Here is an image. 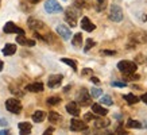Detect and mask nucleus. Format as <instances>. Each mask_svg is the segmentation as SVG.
Segmentation results:
<instances>
[{"label": "nucleus", "instance_id": "nucleus-1", "mask_svg": "<svg viewBox=\"0 0 147 135\" xmlns=\"http://www.w3.org/2000/svg\"><path fill=\"white\" fill-rule=\"evenodd\" d=\"M117 69L120 70L121 73H135L136 69H138V65L134 61H127V59H123L117 63Z\"/></svg>", "mask_w": 147, "mask_h": 135}, {"label": "nucleus", "instance_id": "nucleus-2", "mask_svg": "<svg viewBox=\"0 0 147 135\" xmlns=\"http://www.w3.org/2000/svg\"><path fill=\"white\" fill-rule=\"evenodd\" d=\"M80 16V11L78 9H74L73 7H69L65 12V20L66 23L70 24V27H76L77 26V19Z\"/></svg>", "mask_w": 147, "mask_h": 135}, {"label": "nucleus", "instance_id": "nucleus-3", "mask_svg": "<svg viewBox=\"0 0 147 135\" xmlns=\"http://www.w3.org/2000/svg\"><path fill=\"white\" fill-rule=\"evenodd\" d=\"M5 108H7V111H9L11 113L18 115V113H20V111H22V103H20L18 99L11 97V99H8L5 101Z\"/></svg>", "mask_w": 147, "mask_h": 135}, {"label": "nucleus", "instance_id": "nucleus-4", "mask_svg": "<svg viewBox=\"0 0 147 135\" xmlns=\"http://www.w3.org/2000/svg\"><path fill=\"white\" fill-rule=\"evenodd\" d=\"M62 5L57 0H46L45 1V11L47 14H58L62 12Z\"/></svg>", "mask_w": 147, "mask_h": 135}, {"label": "nucleus", "instance_id": "nucleus-5", "mask_svg": "<svg viewBox=\"0 0 147 135\" xmlns=\"http://www.w3.org/2000/svg\"><path fill=\"white\" fill-rule=\"evenodd\" d=\"M123 9L119 7L117 4H112L111 5V11H109V19L112 22H121L123 20Z\"/></svg>", "mask_w": 147, "mask_h": 135}, {"label": "nucleus", "instance_id": "nucleus-6", "mask_svg": "<svg viewBox=\"0 0 147 135\" xmlns=\"http://www.w3.org/2000/svg\"><path fill=\"white\" fill-rule=\"evenodd\" d=\"M77 103L81 104V105H89L90 101H92V96H90V93H88V90L85 89V88H82V89H80V92L77 93Z\"/></svg>", "mask_w": 147, "mask_h": 135}, {"label": "nucleus", "instance_id": "nucleus-7", "mask_svg": "<svg viewBox=\"0 0 147 135\" xmlns=\"http://www.w3.org/2000/svg\"><path fill=\"white\" fill-rule=\"evenodd\" d=\"M3 31L5 34H18V35H24V30L18 27L13 22H7L3 27Z\"/></svg>", "mask_w": 147, "mask_h": 135}, {"label": "nucleus", "instance_id": "nucleus-8", "mask_svg": "<svg viewBox=\"0 0 147 135\" xmlns=\"http://www.w3.org/2000/svg\"><path fill=\"white\" fill-rule=\"evenodd\" d=\"M57 34L62 39L65 41H69L71 38V31H70V28L69 27H66L65 24H58L57 26Z\"/></svg>", "mask_w": 147, "mask_h": 135}, {"label": "nucleus", "instance_id": "nucleus-9", "mask_svg": "<svg viewBox=\"0 0 147 135\" xmlns=\"http://www.w3.org/2000/svg\"><path fill=\"white\" fill-rule=\"evenodd\" d=\"M70 130L71 131H86L88 130V124L82 120L73 119V120L70 122Z\"/></svg>", "mask_w": 147, "mask_h": 135}, {"label": "nucleus", "instance_id": "nucleus-10", "mask_svg": "<svg viewBox=\"0 0 147 135\" xmlns=\"http://www.w3.org/2000/svg\"><path fill=\"white\" fill-rule=\"evenodd\" d=\"M62 80H63L62 74H51V76H49V78H47V86H49V88H57V86L62 82Z\"/></svg>", "mask_w": 147, "mask_h": 135}, {"label": "nucleus", "instance_id": "nucleus-11", "mask_svg": "<svg viewBox=\"0 0 147 135\" xmlns=\"http://www.w3.org/2000/svg\"><path fill=\"white\" fill-rule=\"evenodd\" d=\"M27 24H28V27H30L31 30H34V31H38V30L45 28V23L42 22V20H38V19H35V18H28Z\"/></svg>", "mask_w": 147, "mask_h": 135}, {"label": "nucleus", "instance_id": "nucleus-12", "mask_svg": "<svg viewBox=\"0 0 147 135\" xmlns=\"http://www.w3.org/2000/svg\"><path fill=\"white\" fill-rule=\"evenodd\" d=\"M66 111L73 116H78L80 115V105L77 101H70L66 104Z\"/></svg>", "mask_w": 147, "mask_h": 135}, {"label": "nucleus", "instance_id": "nucleus-13", "mask_svg": "<svg viewBox=\"0 0 147 135\" xmlns=\"http://www.w3.org/2000/svg\"><path fill=\"white\" fill-rule=\"evenodd\" d=\"M81 28L84 30V31H93L94 28H96V26H94L93 23H92V20H90L89 18H86V16H84V18L81 19Z\"/></svg>", "mask_w": 147, "mask_h": 135}, {"label": "nucleus", "instance_id": "nucleus-14", "mask_svg": "<svg viewBox=\"0 0 147 135\" xmlns=\"http://www.w3.org/2000/svg\"><path fill=\"white\" fill-rule=\"evenodd\" d=\"M92 112L96 113V115H100V116H105L108 113V109L102 107V104L94 103V104H92Z\"/></svg>", "mask_w": 147, "mask_h": 135}, {"label": "nucleus", "instance_id": "nucleus-15", "mask_svg": "<svg viewBox=\"0 0 147 135\" xmlns=\"http://www.w3.org/2000/svg\"><path fill=\"white\" fill-rule=\"evenodd\" d=\"M131 39L134 42H138V43H146L147 42V34L143 31H138L131 35Z\"/></svg>", "mask_w": 147, "mask_h": 135}, {"label": "nucleus", "instance_id": "nucleus-16", "mask_svg": "<svg viewBox=\"0 0 147 135\" xmlns=\"http://www.w3.org/2000/svg\"><path fill=\"white\" fill-rule=\"evenodd\" d=\"M26 90L32 92V93L42 92V90H43V84H42V82H32V84H28V85H26Z\"/></svg>", "mask_w": 147, "mask_h": 135}, {"label": "nucleus", "instance_id": "nucleus-17", "mask_svg": "<svg viewBox=\"0 0 147 135\" xmlns=\"http://www.w3.org/2000/svg\"><path fill=\"white\" fill-rule=\"evenodd\" d=\"M18 128H19V132H20V134L27 135V134H30V132H31L32 126H31V123H27V122H20V123L18 124Z\"/></svg>", "mask_w": 147, "mask_h": 135}, {"label": "nucleus", "instance_id": "nucleus-18", "mask_svg": "<svg viewBox=\"0 0 147 135\" xmlns=\"http://www.w3.org/2000/svg\"><path fill=\"white\" fill-rule=\"evenodd\" d=\"M16 42H18L19 45H23V46H34L35 45V41L34 39H27L24 35L16 36Z\"/></svg>", "mask_w": 147, "mask_h": 135}, {"label": "nucleus", "instance_id": "nucleus-19", "mask_svg": "<svg viewBox=\"0 0 147 135\" xmlns=\"http://www.w3.org/2000/svg\"><path fill=\"white\" fill-rule=\"evenodd\" d=\"M3 54L4 55H12V54L16 53V45H13V43H7V45L3 47Z\"/></svg>", "mask_w": 147, "mask_h": 135}, {"label": "nucleus", "instance_id": "nucleus-20", "mask_svg": "<svg viewBox=\"0 0 147 135\" xmlns=\"http://www.w3.org/2000/svg\"><path fill=\"white\" fill-rule=\"evenodd\" d=\"M46 117V113L45 111H40V109H38V111H35V112L32 113V120H34V123H40V122H43Z\"/></svg>", "mask_w": 147, "mask_h": 135}, {"label": "nucleus", "instance_id": "nucleus-21", "mask_svg": "<svg viewBox=\"0 0 147 135\" xmlns=\"http://www.w3.org/2000/svg\"><path fill=\"white\" fill-rule=\"evenodd\" d=\"M71 45L74 46V47H81V45H82V34L81 32H77L76 35H73Z\"/></svg>", "mask_w": 147, "mask_h": 135}, {"label": "nucleus", "instance_id": "nucleus-22", "mask_svg": "<svg viewBox=\"0 0 147 135\" xmlns=\"http://www.w3.org/2000/svg\"><path fill=\"white\" fill-rule=\"evenodd\" d=\"M123 99L127 101V103L129 104V105H132V104H136L139 101V97L138 96H135L134 93H127L123 96Z\"/></svg>", "mask_w": 147, "mask_h": 135}, {"label": "nucleus", "instance_id": "nucleus-23", "mask_svg": "<svg viewBox=\"0 0 147 135\" xmlns=\"http://www.w3.org/2000/svg\"><path fill=\"white\" fill-rule=\"evenodd\" d=\"M111 122L108 119H94V127L96 128H104V127H108Z\"/></svg>", "mask_w": 147, "mask_h": 135}, {"label": "nucleus", "instance_id": "nucleus-24", "mask_svg": "<svg viewBox=\"0 0 147 135\" xmlns=\"http://www.w3.org/2000/svg\"><path fill=\"white\" fill-rule=\"evenodd\" d=\"M59 120H61L59 113L55 112V111H50V112H49V122H50V123H58Z\"/></svg>", "mask_w": 147, "mask_h": 135}, {"label": "nucleus", "instance_id": "nucleus-25", "mask_svg": "<svg viewBox=\"0 0 147 135\" xmlns=\"http://www.w3.org/2000/svg\"><path fill=\"white\" fill-rule=\"evenodd\" d=\"M127 127H129V128H142V123L139 120H135V119H128L127 120Z\"/></svg>", "mask_w": 147, "mask_h": 135}, {"label": "nucleus", "instance_id": "nucleus-26", "mask_svg": "<svg viewBox=\"0 0 147 135\" xmlns=\"http://www.w3.org/2000/svg\"><path fill=\"white\" fill-rule=\"evenodd\" d=\"M107 5H108L107 0H96V9H97L98 12L104 11V9L107 8Z\"/></svg>", "mask_w": 147, "mask_h": 135}, {"label": "nucleus", "instance_id": "nucleus-27", "mask_svg": "<svg viewBox=\"0 0 147 135\" xmlns=\"http://www.w3.org/2000/svg\"><path fill=\"white\" fill-rule=\"evenodd\" d=\"M123 80L125 81L139 80V74H136V73H123Z\"/></svg>", "mask_w": 147, "mask_h": 135}, {"label": "nucleus", "instance_id": "nucleus-28", "mask_svg": "<svg viewBox=\"0 0 147 135\" xmlns=\"http://www.w3.org/2000/svg\"><path fill=\"white\" fill-rule=\"evenodd\" d=\"M61 62H63V63H66V65H69V66L76 72L77 70V62L76 61H73V59H70V58H61Z\"/></svg>", "mask_w": 147, "mask_h": 135}, {"label": "nucleus", "instance_id": "nucleus-29", "mask_svg": "<svg viewBox=\"0 0 147 135\" xmlns=\"http://www.w3.org/2000/svg\"><path fill=\"white\" fill-rule=\"evenodd\" d=\"M100 104H104V105H112V104H113L112 97H111V96H108V95L101 96V99H100Z\"/></svg>", "mask_w": 147, "mask_h": 135}, {"label": "nucleus", "instance_id": "nucleus-30", "mask_svg": "<svg viewBox=\"0 0 147 135\" xmlns=\"http://www.w3.org/2000/svg\"><path fill=\"white\" fill-rule=\"evenodd\" d=\"M61 103V97H58V96H51L47 99V104L49 105H57V104Z\"/></svg>", "mask_w": 147, "mask_h": 135}, {"label": "nucleus", "instance_id": "nucleus-31", "mask_svg": "<svg viewBox=\"0 0 147 135\" xmlns=\"http://www.w3.org/2000/svg\"><path fill=\"white\" fill-rule=\"evenodd\" d=\"M96 45V42H94L93 39H86V43H85V47H84V51L85 53H88V51H89L90 49H92V47H93V46Z\"/></svg>", "mask_w": 147, "mask_h": 135}, {"label": "nucleus", "instance_id": "nucleus-32", "mask_svg": "<svg viewBox=\"0 0 147 135\" xmlns=\"http://www.w3.org/2000/svg\"><path fill=\"white\" fill-rule=\"evenodd\" d=\"M89 93L92 97H100L102 95V90L100 89V88H92V89L89 90Z\"/></svg>", "mask_w": 147, "mask_h": 135}, {"label": "nucleus", "instance_id": "nucleus-33", "mask_svg": "<svg viewBox=\"0 0 147 135\" xmlns=\"http://www.w3.org/2000/svg\"><path fill=\"white\" fill-rule=\"evenodd\" d=\"M111 85L112 86H116V88H124L127 84H125V81L123 80V81H112Z\"/></svg>", "mask_w": 147, "mask_h": 135}, {"label": "nucleus", "instance_id": "nucleus-34", "mask_svg": "<svg viewBox=\"0 0 147 135\" xmlns=\"http://www.w3.org/2000/svg\"><path fill=\"white\" fill-rule=\"evenodd\" d=\"M101 53L102 54H107V55H115L116 51H115V50H102Z\"/></svg>", "mask_w": 147, "mask_h": 135}, {"label": "nucleus", "instance_id": "nucleus-35", "mask_svg": "<svg viewBox=\"0 0 147 135\" xmlns=\"http://www.w3.org/2000/svg\"><path fill=\"white\" fill-rule=\"evenodd\" d=\"M84 117H85V120H93V119H96L93 113H85Z\"/></svg>", "mask_w": 147, "mask_h": 135}, {"label": "nucleus", "instance_id": "nucleus-36", "mask_svg": "<svg viewBox=\"0 0 147 135\" xmlns=\"http://www.w3.org/2000/svg\"><path fill=\"white\" fill-rule=\"evenodd\" d=\"M116 132H120V134H127V131L123 130V124H120V126L116 128Z\"/></svg>", "mask_w": 147, "mask_h": 135}, {"label": "nucleus", "instance_id": "nucleus-37", "mask_svg": "<svg viewBox=\"0 0 147 135\" xmlns=\"http://www.w3.org/2000/svg\"><path fill=\"white\" fill-rule=\"evenodd\" d=\"M139 100H142L144 104H147V93H143L140 97H139Z\"/></svg>", "mask_w": 147, "mask_h": 135}, {"label": "nucleus", "instance_id": "nucleus-38", "mask_svg": "<svg viewBox=\"0 0 147 135\" xmlns=\"http://www.w3.org/2000/svg\"><path fill=\"white\" fill-rule=\"evenodd\" d=\"M7 124H8L7 119H0V127H5Z\"/></svg>", "mask_w": 147, "mask_h": 135}, {"label": "nucleus", "instance_id": "nucleus-39", "mask_svg": "<svg viewBox=\"0 0 147 135\" xmlns=\"http://www.w3.org/2000/svg\"><path fill=\"white\" fill-rule=\"evenodd\" d=\"M90 81H92L93 84H100V80H98L97 77H94V76H92V77H90Z\"/></svg>", "mask_w": 147, "mask_h": 135}, {"label": "nucleus", "instance_id": "nucleus-40", "mask_svg": "<svg viewBox=\"0 0 147 135\" xmlns=\"http://www.w3.org/2000/svg\"><path fill=\"white\" fill-rule=\"evenodd\" d=\"M5 134H8V130H0V135H5Z\"/></svg>", "mask_w": 147, "mask_h": 135}, {"label": "nucleus", "instance_id": "nucleus-41", "mask_svg": "<svg viewBox=\"0 0 147 135\" xmlns=\"http://www.w3.org/2000/svg\"><path fill=\"white\" fill-rule=\"evenodd\" d=\"M3 68H4V63H3V61H1V59H0V72H1V70H3Z\"/></svg>", "mask_w": 147, "mask_h": 135}, {"label": "nucleus", "instance_id": "nucleus-42", "mask_svg": "<svg viewBox=\"0 0 147 135\" xmlns=\"http://www.w3.org/2000/svg\"><path fill=\"white\" fill-rule=\"evenodd\" d=\"M50 132H53V128H47V130L45 131V134H50Z\"/></svg>", "mask_w": 147, "mask_h": 135}, {"label": "nucleus", "instance_id": "nucleus-43", "mask_svg": "<svg viewBox=\"0 0 147 135\" xmlns=\"http://www.w3.org/2000/svg\"><path fill=\"white\" fill-rule=\"evenodd\" d=\"M31 3H38V1H40V0H30Z\"/></svg>", "mask_w": 147, "mask_h": 135}, {"label": "nucleus", "instance_id": "nucleus-44", "mask_svg": "<svg viewBox=\"0 0 147 135\" xmlns=\"http://www.w3.org/2000/svg\"><path fill=\"white\" fill-rule=\"evenodd\" d=\"M144 20H147V15H146V16H144Z\"/></svg>", "mask_w": 147, "mask_h": 135}, {"label": "nucleus", "instance_id": "nucleus-45", "mask_svg": "<svg viewBox=\"0 0 147 135\" xmlns=\"http://www.w3.org/2000/svg\"><path fill=\"white\" fill-rule=\"evenodd\" d=\"M146 59H147V58H146Z\"/></svg>", "mask_w": 147, "mask_h": 135}]
</instances>
